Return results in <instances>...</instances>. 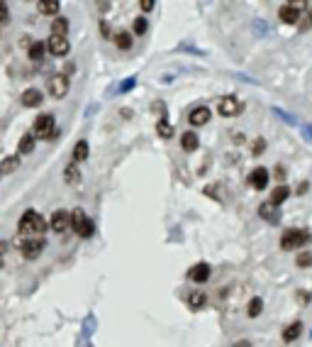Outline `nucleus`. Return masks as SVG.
<instances>
[{
  "label": "nucleus",
  "instance_id": "f257e3e1",
  "mask_svg": "<svg viewBox=\"0 0 312 347\" xmlns=\"http://www.w3.org/2000/svg\"><path fill=\"white\" fill-rule=\"evenodd\" d=\"M17 227H20L22 235H39V233L47 230V220L41 218L39 213L27 210V213H22V218H20V222H17Z\"/></svg>",
  "mask_w": 312,
  "mask_h": 347
},
{
  "label": "nucleus",
  "instance_id": "f03ea898",
  "mask_svg": "<svg viewBox=\"0 0 312 347\" xmlns=\"http://www.w3.org/2000/svg\"><path fill=\"white\" fill-rule=\"evenodd\" d=\"M310 240V233L307 230H298V227H290L281 235V247L283 250H298V247H305Z\"/></svg>",
  "mask_w": 312,
  "mask_h": 347
},
{
  "label": "nucleus",
  "instance_id": "7ed1b4c3",
  "mask_svg": "<svg viewBox=\"0 0 312 347\" xmlns=\"http://www.w3.org/2000/svg\"><path fill=\"white\" fill-rule=\"evenodd\" d=\"M71 227L76 230V235H81V237H91V235H93V230H95L93 220L83 213V208H73V210H71Z\"/></svg>",
  "mask_w": 312,
  "mask_h": 347
},
{
  "label": "nucleus",
  "instance_id": "20e7f679",
  "mask_svg": "<svg viewBox=\"0 0 312 347\" xmlns=\"http://www.w3.org/2000/svg\"><path fill=\"white\" fill-rule=\"evenodd\" d=\"M54 127H56V120L54 115H39L37 118V123H34V139H52L54 137Z\"/></svg>",
  "mask_w": 312,
  "mask_h": 347
},
{
  "label": "nucleus",
  "instance_id": "39448f33",
  "mask_svg": "<svg viewBox=\"0 0 312 347\" xmlns=\"http://www.w3.org/2000/svg\"><path fill=\"white\" fill-rule=\"evenodd\" d=\"M20 250H22V257H25V259H37V257L41 254V250H44V240H41V237L25 240Z\"/></svg>",
  "mask_w": 312,
  "mask_h": 347
},
{
  "label": "nucleus",
  "instance_id": "423d86ee",
  "mask_svg": "<svg viewBox=\"0 0 312 347\" xmlns=\"http://www.w3.org/2000/svg\"><path fill=\"white\" fill-rule=\"evenodd\" d=\"M68 49H71V44H68L66 37H49L47 40V52L49 54H54V56H66L68 54Z\"/></svg>",
  "mask_w": 312,
  "mask_h": 347
},
{
  "label": "nucleus",
  "instance_id": "0eeeda50",
  "mask_svg": "<svg viewBox=\"0 0 312 347\" xmlns=\"http://www.w3.org/2000/svg\"><path fill=\"white\" fill-rule=\"evenodd\" d=\"M217 110H219V115H225V118H234V115L242 112V103H239L234 96H227V98L219 100Z\"/></svg>",
  "mask_w": 312,
  "mask_h": 347
},
{
  "label": "nucleus",
  "instance_id": "6e6552de",
  "mask_svg": "<svg viewBox=\"0 0 312 347\" xmlns=\"http://www.w3.org/2000/svg\"><path fill=\"white\" fill-rule=\"evenodd\" d=\"M49 93L54 98H64L66 96V91H68V79L64 76V73H56V76H52L49 79Z\"/></svg>",
  "mask_w": 312,
  "mask_h": 347
},
{
  "label": "nucleus",
  "instance_id": "1a4fd4ad",
  "mask_svg": "<svg viewBox=\"0 0 312 347\" xmlns=\"http://www.w3.org/2000/svg\"><path fill=\"white\" fill-rule=\"evenodd\" d=\"M52 230L54 233H64V230H68L71 227V213H66V210H56L54 215H52Z\"/></svg>",
  "mask_w": 312,
  "mask_h": 347
},
{
  "label": "nucleus",
  "instance_id": "9d476101",
  "mask_svg": "<svg viewBox=\"0 0 312 347\" xmlns=\"http://www.w3.org/2000/svg\"><path fill=\"white\" fill-rule=\"evenodd\" d=\"M190 125L200 127V125H207L210 123V108H205V105H198V108H193L188 115Z\"/></svg>",
  "mask_w": 312,
  "mask_h": 347
},
{
  "label": "nucleus",
  "instance_id": "9b49d317",
  "mask_svg": "<svg viewBox=\"0 0 312 347\" xmlns=\"http://www.w3.org/2000/svg\"><path fill=\"white\" fill-rule=\"evenodd\" d=\"M188 279H190V281H195V284H205V281L210 279V266H207L205 262L195 264V266H190Z\"/></svg>",
  "mask_w": 312,
  "mask_h": 347
},
{
  "label": "nucleus",
  "instance_id": "f8f14e48",
  "mask_svg": "<svg viewBox=\"0 0 312 347\" xmlns=\"http://www.w3.org/2000/svg\"><path fill=\"white\" fill-rule=\"evenodd\" d=\"M249 183H251L256 191H263V188L269 186V171H266L263 167L254 169V171H251V176H249Z\"/></svg>",
  "mask_w": 312,
  "mask_h": 347
},
{
  "label": "nucleus",
  "instance_id": "ddd939ff",
  "mask_svg": "<svg viewBox=\"0 0 312 347\" xmlns=\"http://www.w3.org/2000/svg\"><path fill=\"white\" fill-rule=\"evenodd\" d=\"M281 20H283L285 25H295L300 20L298 5H293V3H290V5H283V8H281Z\"/></svg>",
  "mask_w": 312,
  "mask_h": 347
},
{
  "label": "nucleus",
  "instance_id": "4468645a",
  "mask_svg": "<svg viewBox=\"0 0 312 347\" xmlns=\"http://www.w3.org/2000/svg\"><path fill=\"white\" fill-rule=\"evenodd\" d=\"M39 103H41V93L37 88H27V91L22 93V105H25V108H37Z\"/></svg>",
  "mask_w": 312,
  "mask_h": 347
},
{
  "label": "nucleus",
  "instance_id": "2eb2a0df",
  "mask_svg": "<svg viewBox=\"0 0 312 347\" xmlns=\"http://www.w3.org/2000/svg\"><path fill=\"white\" fill-rule=\"evenodd\" d=\"M258 215H261L266 222H278V220H281V213H278V208H276V206H271V203H263V206L258 208Z\"/></svg>",
  "mask_w": 312,
  "mask_h": 347
},
{
  "label": "nucleus",
  "instance_id": "dca6fc26",
  "mask_svg": "<svg viewBox=\"0 0 312 347\" xmlns=\"http://www.w3.org/2000/svg\"><path fill=\"white\" fill-rule=\"evenodd\" d=\"M288 196H290V188H288V186H283V183L276 186V188L271 191V206H281V203H285Z\"/></svg>",
  "mask_w": 312,
  "mask_h": 347
},
{
  "label": "nucleus",
  "instance_id": "f3484780",
  "mask_svg": "<svg viewBox=\"0 0 312 347\" xmlns=\"http://www.w3.org/2000/svg\"><path fill=\"white\" fill-rule=\"evenodd\" d=\"M181 147L186 149V152H195L198 149V135L188 130V132H183V137H181Z\"/></svg>",
  "mask_w": 312,
  "mask_h": 347
},
{
  "label": "nucleus",
  "instance_id": "a211bd4d",
  "mask_svg": "<svg viewBox=\"0 0 312 347\" xmlns=\"http://www.w3.org/2000/svg\"><path fill=\"white\" fill-rule=\"evenodd\" d=\"M300 333H302V323L295 320V323H290V325L283 330V340L285 342H293V340H298L300 337Z\"/></svg>",
  "mask_w": 312,
  "mask_h": 347
},
{
  "label": "nucleus",
  "instance_id": "6ab92c4d",
  "mask_svg": "<svg viewBox=\"0 0 312 347\" xmlns=\"http://www.w3.org/2000/svg\"><path fill=\"white\" fill-rule=\"evenodd\" d=\"M66 32H68V20L66 17H56L52 22V34L54 37H66Z\"/></svg>",
  "mask_w": 312,
  "mask_h": 347
},
{
  "label": "nucleus",
  "instance_id": "aec40b11",
  "mask_svg": "<svg viewBox=\"0 0 312 347\" xmlns=\"http://www.w3.org/2000/svg\"><path fill=\"white\" fill-rule=\"evenodd\" d=\"M37 10L41 15H56L59 13V0H41V3H37Z\"/></svg>",
  "mask_w": 312,
  "mask_h": 347
},
{
  "label": "nucleus",
  "instance_id": "412c9836",
  "mask_svg": "<svg viewBox=\"0 0 312 347\" xmlns=\"http://www.w3.org/2000/svg\"><path fill=\"white\" fill-rule=\"evenodd\" d=\"M20 169V159L17 157H8L5 162H0V174H13Z\"/></svg>",
  "mask_w": 312,
  "mask_h": 347
},
{
  "label": "nucleus",
  "instance_id": "4be33fe9",
  "mask_svg": "<svg viewBox=\"0 0 312 347\" xmlns=\"http://www.w3.org/2000/svg\"><path fill=\"white\" fill-rule=\"evenodd\" d=\"M115 44H117L122 52H129V49H132V37H129V32H117V34H115Z\"/></svg>",
  "mask_w": 312,
  "mask_h": 347
},
{
  "label": "nucleus",
  "instance_id": "5701e85b",
  "mask_svg": "<svg viewBox=\"0 0 312 347\" xmlns=\"http://www.w3.org/2000/svg\"><path fill=\"white\" fill-rule=\"evenodd\" d=\"M64 181H66V183H78V181H81V171H78L76 164H68L66 167V171H64Z\"/></svg>",
  "mask_w": 312,
  "mask_h": 347
},
{
  "label": "nucleus",
  "instance_id": "b1692460",
  "mask_svg": "<svg viewBox=\"0 0 312 347\" xmlns=\"http://www.w3.org/2000/svg\"><path fill=\"white\" fill-rule=\"evenodd\" d=\"M261 311H263V301L256 296V298H251V301H249L246 316H249V318H256V316H261Z\"/></svg>",
  "mask_w": 312,
  "mask_h": 347
},
{
  "label": "nucleus",
  "instance_id": "393cba45",
  "mask_svg": "<svg viewBox=\"0 0 312 347\" xmlns=\"http://www.w3.org/2000/svg\"><path fill=\"white\" fill-rule=\"evenodd\" d=\"M73 159L76 162H85L88 159V142H76V147H73Z\"/></svg>",
  "mask_w": 312,
  "mask_h": 347
},
{
  "label": "nucleus",
  "instance_id": "a878e982",
  "mask_svg": "<svg viewBox=\"0 0 312 347\" xmlns=\"http://www.w3.org/2000/svg\"><path fill=\"white\" fill-rule=\"evenodd\" d=\"M34 144H37V139H34V135H32V132H27L25 137L20 139V152H22V154H29L32 149H34Z\"/></svg>",
  "mask_w": 312,
  "mask_h": 347
},
{
  "label": "nucleus",
  "instance_id": "bb28decb",
  "mask_svg": "<svg viewBox=\"0 0 312 347\" xmlns=\"http://www.w3.org/2000/svg\"><path fill=\"white\" fill-rule=\"evenodd\" d=\"M205 303H207V298H205L203 291H195V293H190V296H188V305H190V308H195V311H198V308H203Z\"/></svg>",
  "mask_w": 312,
  "mask_h": 347
},
{
  "label": "nucleus",
  "instance_id": "cd10ccee",
  "mask_svg": "<svg viewBox=\"0 0 312 347\" xmlns=\"http://www.w3.org/2000/svg\"><path fill=\"white\" fill-rule=\"evenodd\" d=\"M44 52H47V44L34 42L32 47H29V59H34V61H41V56H44Z\"/></svg>",
  "mask_w": 312,
  "mask_h": 347
},
{
  "label": "nucleus",
  "instance_id": "c85d7f7f",
  "mask_svg": "<svg viewBox=\"0 0 312 347\" xmlns=\"http://www.w3.org/2000/svg\"><path fill=\"white\" fill-rule=\"evenodd\" d=\"M156 130H159V137H173V127H171V123H166V120H159Z\"/></svg>",
  "mask_w": 312,
  "mask_h": 347
},
{
  "label": "nucleus",
  "instance_id": "c756f323",
  "mask_svg": "<svg viewBox=\"0 0 312 347\" xmlns=\"http://www.w3.org/2000/svg\"><path fill=\"white\" fill-rule=\"evenodd\" d=\"M132 29H135V34H147V29H149V22H147L144 17H137L135 25H132Z\"/></svg>",
  "mask_w": 312,
  "mask_h": 347
},
{
  "label": "nucleus",
  "instance_id": "7c9ffc66",
  "mask_svg": "<svg viewBox=\"0 0 312 347\" xmlns=\"http://www.w3.org/2000/svg\"><path fill=\"white\" fill-rule=\"evenodd\" d=\"M295 264H298L300 269H307V266L312 264V254H310V252H300L298 259H295Z\"/></svg>",
  "mask_w": 312,
  "mask_h": 347
},
{
  "label": "nucleus",
  "instance_id": "2f4dec72",
  "mask_svg": "<svg viewBox=\"0 0 312 347\" xmlns=\"http://www.w3.org/2000/svg\"><path fill=\"white\" fill-rule=\"evenodd\" d=\"M263 149H266V139H263V137L254 139V144H251V154H254V157H258Z\"/></svg>",
  "mask_w": 312,
  "mask_h": 347
},
{
  "label": "nucleus",
  "instance_id": "473e14b6",
  "mask_svg": "<svg viewBox=\"0 0 312 347\" xmlns=\"http://www.w3.org/2000/svg\"><path fill=\"white\" fill-rule=\"evenodd\" d=\"M135 79H129V81H122V86H120V93H127V91H132L135 88Z\"/></svg>",
  "mask_w": 312,
  "mask_h": 347
},
{
  "label": "nucleus",
  "instance_id": "72a5a7b5",
  "mask_svg": "<svg viewBox=\"0 0 312 347\" xmlns=\"http://www.w3.org/2000/svg\"><path fill=\"white\" fill-rule=\"evenodd\" d=\"M3 22H8V5L5 3H0V25Z\"/></svg>",
  "mask_w": 312,
  "mask_h": 347
},
{
  "label": "nucleus",
  "instance_id": "f704fd0d",
  "mask_svg": "<svg viewBox=\"0 0 312 347\" xmlns=\"http://www.w3.org/2000/svg\"><path fill=\"white\" fill-rule=\"evenodd\" d=\"M139 8H142L144 13H149L151 8H154V0H142V3H139Z\"/></svg>",
  "mask_w": 312,
  "mask_h": 347
},
{
  "label": "nucleus",
  "instance_id": "c9c22d12",
  "mask_svg": "<svg viewBox=\"0 0 312 347\" xmlns=\"http://www.w3.org/2000/svg\"><path fill=\"white\" fill-rule=\"evenodd\" d=\"M285 174H288V171H285V167H276V176H278V181H283Z\"/></svg>",
  "mask_w": 312,
  "mask_h": 347
},
{
  "label": "nucleus",
  "instance_id": "e433bc0d",
  "mask_svg": "<svg viewBox=\"0 0 312 347\" xmlns=\"http://www.w3.org/2000/svg\"><path fill=\"white\" fill-rule=\"evenodd\" d=\"M298 301L300 303H307V301H310V293H298Z\"/></svg>",
  "mask_w": 312,
  "mask_h": 347
},
{
  "label": "nucleus",
  "instance_id": "4c0bfd02",
  "mask_svg": "<svg viewBox=\"0 0 312 347\" xmlns=\"http://www.w3.org/2000/svg\"><path fill=\"white\" fill-rule=\"evenodd\" d=\"M73 69H76L73 64H66V66H64V76H66V79H68V73H73Z\"/></svg>",
  "mask_w": 312,
  "mask_h": 347
},
{
  "label": "nucleus",
  "instance_id": "58836bf2",
  "mask_svg": "<svg viewBox=\"0 0 312 347\" xmlns=\"http://www.w3.org/2000/svg\"><path fill=\"white\" fill-rule=\"evenodd\" d=\"M232 347H251V342H249V340H239V342H234Z\"/></svg>",
  "mask_w": 312,
  "mask_h": 347
},
{
  "label": "nucleus",
  "instance_id": "ea45409f",
  "mask_svg": "<svg viewBox=\"0 0 312 347\" xmlns=\"http://www.w3.org/2000/svg\"><path fill=\"white\" fill-rule=\"evenodd\" d=\"M305 191H307V181H302L298 186V194H305Z\"/></svg>",
  "mask_w": 312,
  "mask_h": 347
},
{
  "label": "nucleus",
  "instance_id": "a19ab883",
  "mask_svg": "<svg viewBox=\"0 0 312 347\" xmlns=\"http://www.w3.org/2000/svg\"><path fill=\"white\" fill-rule=\"evenodd\" d=\"M3 252H5V242H0V254H3Z\"/></svg>",
  "mask_w": 312,
  "mask_h": 347
},
{
  "label": "nucleus",
  "instance_id": "79ce46f5",
  "mask_svg": "<svg viewBox=\"0 0 312 347\" xmlns=\"http://www.w3.org/2000/svg\"><path fill=\"white\" fill-rule=\"evenodd\" d=\"M307 10H310V22H312V3H310V5H307Z\"/></svg>",
  "mask_w": 312,
  "mask_h": 347
},
{
  "label": "nucleus",
  "instance_id": "37998d69",
  "mask_svg": "<svg viewBox=\"0 0 312 347\" xmlns=\"http://www.w3.org/2000/svg\"><path fill=\"white\" fill-rule=\"evenodd\" d=\"M0 266H3V254H0Z\"/></svg>",
  "mask_w": 312,
  "mask_h": 347
},
{
  "label": "nucleus",
  "instance_id": "c03bdc74",
  "mask_svg": "<svg viewBox=\"0 0 312 347\" xmlns=\"http://www.w3.org/2000/svg\"><path fill=\"white\" fill-rule=\"evenodd\" d=\"M0 176H3V174H0Z\"/></svg>",
  "mask_w": 312,
  "mask_h": 347
}]
</instances>
